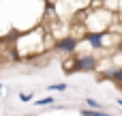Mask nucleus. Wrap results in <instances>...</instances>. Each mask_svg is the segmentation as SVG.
Listing matches in <instances>:
<instances>
[{
  "mask_svg": "<svg viewBox=\"0 0 122 116\" xmlns=\"http://www.w3.org/2000/svg\"><path fill=\"white\" fill-rule=\"evenodd\" d=\"M116 19V13L109 9H97L86 15V30H109L112 22Z\"/></svg>",
  "mask_w": 122,
  "mask_h": 116,
  "instance_id": "obj_1",
  "label": "nucleus"
},
{
  "mask_svg": "<svg viewBox=\"0 0 122 116\" xmlns=\"http://www.w3.org/2000/svg\"><path fill=\"white\" fill-rule=\"evenodd\" d=\"M24 116H34V114H24Z\"/></svg>",
  "mask_w": 122,
  "mask_h": 116,
  "instance_id": "obj_13",
  "label": "nucleus"
},
{
  "mask_svg": "<svg viewBox=\"0 0 122 116\" xmlns=\"http://www.w3.org/2000/svg\"><path fill=\"white\" fill-rule=\"evenodd\" d=\"M56 103V99L49 95V97H43V99H36L34 101V105H39V108H45V105H54Z\"/></svg>",
  "mask_w": 122,
  "mask_h": 116,
  "instance_id": "obj_5",
  "label": "nucleus"
},
{
  "mask_svg": "<svg viewBox=\"0 0 122 116\" xmlns=\"http://www.w3.org/2000/svg\"><path fill=\"white\" fill-rule=\"evenodd\" d=\"M103 77H109L112 82H116V84H122V65H118V67H114V69H109Z\"/></svg>",
  "mask_w": 122,
  "mask_h": 116,
  "instance_id": "obj_4",
  "label": "nucleus"
},
{
  "mask_svg": "<svg viewBox=\"0 0 122 116\" xmlns=\"http://www.w3.org/2000/svg\"><path fill=\"white\" fill-rule=\"evenodd\" d=\"M2 90H4V84L0 82V99H2Z\"/></svg>",
  "mask_w": 122,
  "mask_h": 116,
  "instance_id": "obj_10",
  "label": "nucleus"
},
{
  "mask_svg": "<svg viewBox=\"0 0 122 116\" xmlns=\"http://www.w3.org/2000/svg\"><path fill=\"white\" fill-rule=\"evenodd\" d=\"M103 4H105V9H109V11L118 13V6H120V0H105Z\"/></svg>",
  "mask_w": 122,
  "mask_h": 116,
  "instance_id": "obj_6",
  "label": "nucleus"
},
{
  "mask_svg": "<svg viewBox=\"0 0 122 116\" xmlns=\"http://www.w3.org/2000/svg\"><path fill=\"white\" fill-rule=\"evenodd\" d=\"M66 88H69L66 82H60V84H51V86H49V90H54V93H62V90H66Z\"/></svg>",
  "mask_w": 122,
  "mask_h": 116,
  "instance_id": "obj_7",
  "label": "nucleus"
},
{
  "mask_svg": "<svg viewBox=\"0 0 122 116\" xmlns=\"http://www.w3.org/2000/svg\"><path fill=\"white\" fill-rule=\"evenodd\" d=\"M19 99H21L24 103H30V101H32L34 97H32V95H28V93H19Z\"/></svg>",
  "mask_w": 122,
  "mask_h": 116,
  "instance_id": "obj_9",
  "label": "nucleus"
},
{
  "mask_svg": "<svg viewBox=\"0 0 122 116\" xmlns=\"http://www.w3.org/2000/svg\"><path fill=\"white\" fill-rule=\"evenodd\" d=\"M86 105H88V108H94V110H103V105H101L97 99H86Z\"/></svg>",
  "mask_w": 122,
  "mask_h": 116,
  "instance_id": "obj_8",
  "label": "nucleus"
},
{
  "mask_svg": "<svg viewBox=\"0 0 122 116\" xmlns=\"http://www.w3.org/2000/svg\"><path fill=\"white\" fill-rule=\"evenodd\" d=\"M73 69L75 71H84V73H90V71H97V67H99V58L94 56V54H84V56H77L75 60H73Z\"/></svg>",
  "mask_w": 122,
  "mask_h": 116,
  "instance_id": "obj_2",
  "label": "nucleus"
},
{
  "mask_svg": "<svg viewBox=\"0 0 122 116\" xmlns=\"http://www.w3.org/2000/svg\"><path fill=\"white\" fill-rule=\"evenodd\" d=\"M116 103H118V105H120V108H122V97H120V99H118V101H116Z\"/></svg>",
  "mask_w": 122,
  "mask_h": 116,
  "instance_id": "obj_12",
  "label": "nucleus"
},
{
  "mask_svg": "<svg viewBox=\"0 0 122 116\" xmlns=\"http://www.w3.org/2000/svg\"><path fill=\"white\" fill-rule=\"evenodd\" d=\"M118 13H120V19H122V0H120V6H118Z\"/></svg>",
  "mask_w": 122,
  "mask_h": 116,
  "instance_id": "obj_11",
  "label": "nucleus"
},
{
  "mask_svg": "<svg viewBox=\"0 0 122 116\" xmlns=\"http://www.w3.org/2000/svg\"><path fill=\"white\" fill-rule=\"evenodd\" d=\"M77 45H79L77 37H62V39H58V41H56V45H54V47H56L58 52H62V54H75Z\"/></svg>",
  "mask_w": 122,
  "mask_h": 116,
  "instance_id": "obj_3",
  "label": "nucleus"
}]
</instances>
